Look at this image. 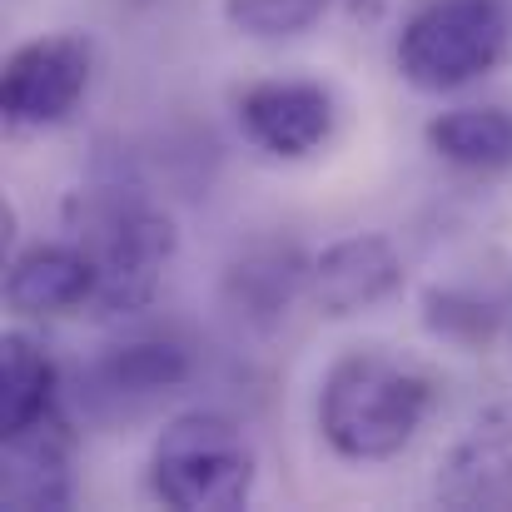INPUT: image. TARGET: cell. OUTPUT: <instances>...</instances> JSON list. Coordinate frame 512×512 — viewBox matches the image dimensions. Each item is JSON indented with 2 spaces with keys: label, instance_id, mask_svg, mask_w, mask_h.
<instances>
[{
  "label": "cell",
  "instance_id": "obj_1",
  "mask_svg": "<svg viewBox=\"0 0 512 512\" xmlns=\"http://www.w3.org/2000/svg\"><path fill=\"white\" fill-rule=\"evenodd\" d=\"M428 378L378 348H358L324 373L319 428L348 463H383L413 443L428 418Z\"/></svg>",
  "mask_w": 512,
  "mask_h": 512
},
{
  "label": "cell",
  "instance_id": "obj_9",
  "mask_svg": "<svg viewBox=\"0 0 512 512\" xmlns=\"http://www.w3.org/2000/svg\"><path fill=\"white\" fill-rule=\"evenodd\" d=\"M0 503L15 512L70 503V443L55 418L5 433L0 448Z\"/></svg>",
  "mask_w": 512,
  "mask_h": 512
},
{
  "label": "cell",
  "instance_id": "obj_4",
  "mask_svg": "<svg viewBox=\"0 0 512 512\" xmlns=\"http://www.w3.org/2000/svg\"><path fill=\"white\" fill-rule=\"evenodd\" d=\"M150 483L165 508L234 512L254 493V448L224 413H179L155 438Z\"/></svg>",
  "mask_w": 512,
  "mask_h": 512
},
{
  "label": "cell",
  "instance_id": "obj_5",
  "mask_svg": "<svg viewBox=\"0 0 512 512\" xmlns=\"http://www.w3.org/2000/svg\"><path fill=\"white\" fill-rule=\"evenodd\" d=\"M90 90V45L80 35H40L10 50L0 75V105L10 125H60Z\"/></svg>",
  "mask_w": 512,
  "mask_h": 512
},
{
  "label": "cell",
  "instance_id": "obj_2",
  "mask_svg": "<svg viewBox=\"0 0 512 512\" xmlns=\"http://www.w3.org/2000/svg\"><path fill=\"white\" fill-rule=\"evenodd\" d=\"M65 219L75 229V244L95 264V309L105 319L140 314L155 299L160 274L174 254V224L150 199L115 184L80 189L65 204Z\"/></svg>",
  "mask_w": 512,
  "mask_h": 512
},
{
  "label": "cell",
  "instance_id": "obj_12",
  "mask_svg": "<svg viewBox=\"0 0 512 512\" xmlns=\"http://www.w3.org/2000/svg\"><path fill=\"white\" fill-rule=\"evenodd\" d=\"M55 388L60 373L45 358L40 343H30L25 334H5V358H0V428L20 433L30 423L55 418Z\"/></svg>",
  "mask_w": 512,
  "mask_h": 512
},
{
  "label": "cell",
  "instance_id": "obj_14",
  "mask_svg": "<svg viewBox=\"0 0 512 512\" xmlns=\"http://www.w3.org/2000/svg\"><path fill=\"white\" fill-rule=\"evenodd\" d=\"M224 15L244 35H299L324 15V0H224Z\"/></svg>",
  "mask_w": 512,
  "mask_h": 512
},
{
  "label": "cell",
  "instance_id": "obj_7",
  "mask_svg": "<svg viewBox=\"0 0 512 512\" xmlns=\"http://www.w3.org/2000/svg\"><path fill=\"white\" fill-rule=\"evenodd\" d=\"M398 279H403V264H398L393 244L378 234L339 239L309 264V294H314L319 314H329V319L373 309L378 299H388L398 289Z\"/></svg>",
  "mask_w": 512,
  "mask_h": 512
},
{
  "label": "cell",
  "instance_id": "obj_3",
  "mask_svg": "<svg viewBox=\"0 0 512 512\" xmlns=\"http://www.w3.org/2000/svg\"><path fill=\"white\" fill-rule=\"evenodd\" d=\"M512 50V10L503 0H423L398 30V75L413 90L443 95L493 75Z\"/></svg>",
  "mask_w": 512,
  "mask_h": 512
},
{
  "label": "cell",
  "instance_id": "obj_13",
  "mask_svg": "<svg viewBox=\"0 0 512 512\" xmlns=\"http://www.w3.org/2000/svg\"><path fill=\"white\" fill-rule=\"evenodd\" d=\"M189 378V353L170 339H140L115 348L110 358H100L95 368V383L105 398H155V393H170Z\"/></svg>",
  "mask_w": 512,
  "mask_h": 512
},
{
  "label": "cell",
  "instance_id": "obj_6",
  "mask_svg": "<svg viewBox=\"0 0 512 512\" xmlns=\"http://www.w3.org/2000/svg\"><path fill=\"white\" fill-rule=\"evenodd\" d=\"M239 130L274 160H304L334 135V95L314 80H264L239 95Z\"/></svg>",
  "mask_w": 512,
  "mask_h": 512
},
{
  "label": "cell",
  "instance_id": "obj_10",
  "mask_svg": "<svg viewBox=\"0 0 512 512\" xmlns=\"http://www.w3.org/2000/svg\"><path fill=\"white\" fill-rule=\"evenodd\" d=\"M512 493V403L473 423V433L448 453L438 473V498L453 508L498 503Z\"/></svg>",
  "mask_w": 512,
  "mask_h": 512
},
{
  "label": "cell",
  "instance_id": "obj_11",
  "mask_svg": "<svg viewBox=\"0 0 512 512\" xmlns=\"http://www.w3.org/2000/svg\"><path fill=\"white\" fill-rule=\"evenodd\" d=\"M428 145L458 170L503 174L512 170V110H503V105L448 110L428 125Z\"/></svg>",
  "mask_w": 512,
  "mask_h": 512
},
{
  "label": "cell",
  "instance_id": "obj_8",
  "mask_svg": "<svg viewBox=\"0 0 512 512\" xmlns=\"http://www.w3.org/2000/svg\"><path fill=\"white\" fill-rule=\"evenodd\" d=\"M95 264L80 244H35L5 274V299L25 319H55L95 304Z\"/></svg>",
  "mask_w": 512,
  "mask_h": 512
}]
</instances>
